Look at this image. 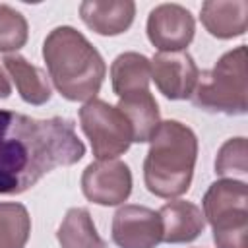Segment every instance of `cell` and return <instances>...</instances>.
<instances>
[{"instance_id": "6da1fadb", "label": "cell", "mask_w": 248, "mask_h": 248, "mask_svg": "<svg viewBox=\"0 0 248 248\" xmlns=\"http://www.w3.org/2000/svg\"><path fill=\"white\" fill-rule=\"evenodd\" d=\"M85 155V145L70 118H33L0 108V194L16 196L45 174L70 167Z\"/></svg>"}, {"instance_id": "8fae6325", "label": "cell", "mask_w": 248, "mask_h": 248, "mask_svg": "<svg viewBox=\"0 0 248 248\" xmlns=\"http://www.w3.org/2000/svg\"><path fill=\"white\" fill-rule=\"evenodd\" d=\"M81 21L99 35H120L130 29L136 4L132 0H87L79 4Z\"/></svg>"}, {"instance_id": "ba28073f", "label": "cell", "mask_w": 248, "mask_h": 248, "mask_svg": "<svg viewBox=\"0 0 248 248\" xmlns=\"http://www.w3.org/2000/svg\"><path fill=\"white\" fill-rule=\"evenodd\" d=\"M112 242L118 248H155L163 242L159 211L145 205H122L112 217Z\"/></svg>"}, {"instance_id": "44dd1931", "label": "cell", "mask_w": 248, "mask_h": 248, "mask_svg": "<svg viewBox=\"0 0 248 248\" xmlns=\"http://www.w3.org/2000/svg\"><path fill=\"white\" fill-rule=\"evenodd\" d=\"M10 93H12V85H10L8 78L4 76V72L0 70V99H6V97H10Z\"/></svg>"}, {"instance_id": "52a82bcc", "label": "cell", "mask_w": 248, "mask_h": 248, "mask_svg": "<svg viewBox=\"0 0 248 248\" xmlns=\"http://www.w3.org/2000/svg\"><path fill=\"white\" fill-rule=\"evenodd\" d=\"M81 192L97 205H120L132 192V172L118 159H97L81 174Z\"/></svg>"}, {"instance_id": "5b68a950", "label": "cell", "mask_w": 248, "mask_h": 248, "mask_svg": "<svg viewBox=\"0 0 248 248\" xmlns=\"http://www.w3.org/2000/svg\"><path fill=\"white\" fill-rule=\"evenodd\" d=\"M248 190L244 180L223 178L203 196V217L213 229L217 248H248Z\"/></svg>"}, {"instance_id": "9a60e30c", "label": "cell", "mask_w": 248, "mask_h": 248, "mask_svg": "<svg viewBox=\"0 0 248 248\" xmlns=\"http://www.w3.org/2000/svg\"><path fill=\"white\" fill-rule=\"evenodd\" d=\"M116 108L130 122L136 143L149 141L151 136L155 134L157 126L161 124L159 105H157V101H155V97L151 95L149 89L147 91H138V93H132V95H126V97H120Z\"/></svg>"}, {"instance_id": "7a4b0ae2", "label": "cell", "mask_w": 248, "mask_h": 248, "mask_svg": "<svg viewBox=\"0 0 248 248\" xmlns=\"http://www.w3.org/2000/svg\"><path fill=\"white\" fill-rule=\"evenodd\" d=\"M43 58L56 91L68 101H91L101 91L107 66L83 33L70 25L54 27L43 43Z\"/></svg>"}, {"instance_id": "4fadbf2b", "label": "cell", "mask_w": 248, "mask_h": 248, "mask_svg": "<svg viewBox=\"0 0 248 248\" xmlns=\"http://www.w3.org/2000/svg\"><path fill=\"white\" fill-rule=\"evenodd\" d=\"M202 23L209 35L217 39L240 37L248 25V2L246 0H209L202 4Z\"/></svg>"}, {"instance_id": "e0dca14e", "label": "cell", "mask_w": 248, "mask_h": 248, "mask_svg": "<svg viewBox=\"0 0 248 248\" xmlns=\"http://www.w3.org/2000/svg\"><path fill=\"white\" fill-rule=\"evenodd\" d=\"M56 238L60 248H107L85 207H72L66 211Z\"/></svg>"}, {"instance_id": "9c48e42d", "label": "cell", "mask_w": 248, "mask_h": 248, "mask_svg": "<svg viewBox=\"0 0 248 248\" xmlns=\"http://www.w3.org/2000/svg\"><path fill=\"white\" fill-rule=\"evenodd\" d=\"M196 33L194 16L180 4H159L147 17V39L161 52L184 50Z\"/></svg>"}, {"instance_id": "ffe728a7", "label": "cell", "mask_w": 248, "mask_h": 248, "mask_svg": "<svg viewBox=\"0 0 248 248\" xmlns=\"http://www.w3.org/2000/svg\"><path fill=\"white\" fill-rule=\"evenodd\" d=\"M215 172L219 176H244L248 172V159H246V138H231L227 140L215 159Z\"/></svg>"}, {"instance_id": "277c9868", "label": "cell", "mask_w": 248, "mask_h": 248, "mask_svg": "<svg viewBox=\"0 0 248 248\" xmlns=\"http://www.w3.org/2000/svg\"><path fill=\"white\" fill-rule=\"evenodd\" d=\"M246 46L225 52L215 66L202 74L192 93V103L205 110L227 116L246 114Z\"/></svg>"}, {"instance_id": "7c38bea8", "label": "cell", "mask_w": 248, "mask_h": 248, "mask_svg": "<svg viewBox=\"0 0 248 248\" xmlns=\"http://www.w3.org/2000/svg\"><path fill=\"white\" fill-rule=\"evenodd\" d=\"M163 223V242L167 244H186L196 240L205 229V217L202 209L186 200L167 202L159 209Z\"/></svg>"}, {"instance_id": "5bb4252c", "label": "cell", "mask_w": 248, "mask_h": 248, "mask_svg": "<svg viewBox=\"0 0 248 248\" xmlns=\"http://www.w3.org/2000/svg\"><path fill=\"white\" fill-rule=\"evenodd\" d=\"M2 64H4L6 72L10 74V78L14 79L16 89L25 103L41 107L46 101H50L52 91H50L48 79L43 70H39L31 62H27L19 54H6L2 58Z\"/></svg>"}, {"instance_id": "3957f363", "label": "cell", "mask_w": 248, "mask_h": 248, "mask_svg": "<svg viewBox=\"0 0 248 248\" xmlns=\"http://www.w3.org/2000/svg\"><path fill=\"white\" fill-rule=\"evenodd\" d=\"M198 159V138L186 124L165 120L149 140L143 161L145 188L157 198H178L188 192Z\"/></svg>"}, {"instance_id": "d6986e66", "label": "cell", "mask_w": 248, "mask_h": 248, "mask_svg": "<svg viewBox=\"0 0 248 248\" xmlns=\"http://www.w3.org/2000/svg\"><path fill=\"white\" fill-rule=\"evenodd\" d=\"M29 37V25L23 14L8 4H0V52L19 50Z\"/></svg>"}, {"instance_id": "ac0fdd59", "label": "cell", "mask_w": 248, "mask_h": 248, "mask_svg": "<svg viewBox=\"0 0 248 248\" xmlns=\"http://www.w3.org/2000/svg\"><path fill=\"white\" fill-rule=\"evenodd\" d=\"M31 234V217L17 202H0V248H25Z\"/></svg>"}, {"instance_id": "30bf717a", "label": "cell", "mask_w": 248, "mask_h": 248, "mask_svg": "<svg viewBox=\"0 0 248 248\" xmlns=\"http://www.w3.org/2000/svg\"><path fill=\"white\" fill-rule=\"evenodd\" d=\"M149 62L151 79L167 99L182 101L192 97L200 79V70L186 50L157 52Z\"/></svg>"}, {"instance_id": "8992f818", "label": "cell", "mask_w": 248, "mask_h": 248, "mask_svg": "<svg viewBox=\"0 0 248 248\" xmlns=\"http://www.w3.org/2000/svg\"><path fill=\"white\" fill-rule=\"evenodd\" d=\"M79 126L99 161L116 159L126 153L134 141L132 126L126 116L101 99H91L79 108Z\"/></svg>"}, {"instance_id": "2e32d148", "label": "cell", "mask_w": 248, "mask_h": 248, "mask_svg": "<svg viewBox=\"0 0 248 248\" xmlns=\"http://www.w3.org/2000/svg\"><path fill=\"white\" fill-rule=\"evenodd\" d=\"M112 91L120 97L147 91L151 81V62L140 52H122L110 66Z\"/></svg>"}]
</instances>
